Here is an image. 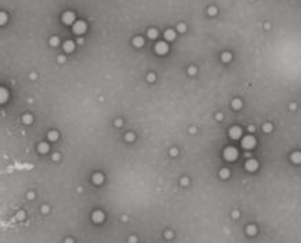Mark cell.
I'll use <instances>...</instances> for the list:
<instances>
[{
    "label": "cell",
    "mask_w": 301,
    "mask_h": 243,
    "mask_svg": "<svg viewBox=\"0 0 301 243\" xmlns=\"http://www.w3.org/2000/svg\"><path fill=\"white\" fill-rule=\"evenodd\" d=\"M134 138H135V134L132 133V132H128V133L126 134V141L131 143V141H134Z\"/></svg>",
    "instance_id": "23"
},
{
    "label": "cell",
    "mask_w": 301,
    "mask_h": 243,
    "mask_svg": "<svg viewBox=\"0 0 301 243\" xmlns=\"http://www.w3.org/2000/svg\"><path fill=\"white\" fill-rule=\"evenodd\" d=\"M217 120H218V121H221V120H222V114H221V113L217 114Z\"/></svg>",
    "instance_id": "42"
},
{
    "label": "cell",
    "mask_w": 301,
    "mask_h": 243,
    "mask_svg": "<svg viewBox=\"0 0 301 243\" xmlns=\"http://www.w3.org/2000/svg\"><path fill=\"white\" fill-rule=\"evenodd\" d=\"M180 182H181V185H183V186H187V185H188V178H181V181H180Z\"/></svg>",
    "instance_id": "32"
},
{
    "label": "cell",
    "mask_w": 301,
    "mask_h": 243,
    "mask_svg": "<svg viewBox=\"0 0 301 243\" xmlns=\"http://www.w3.org/2000/svg\"><path fill=\"white\" fill-rule=\"evenodd\" d=\"M155 52H157V55H165L168 50H169V46H168L166 42H158V44H155Z\"/></svg>",
    "instance_id": "5"
},
{
    "label": "cell",
    "mask_w": 301,
    "mask_h": 243,
    "mask_svg": "<svg viewBox=\"0 0 301 243\" xmlns=\"http://www.w3.org/2000/svg\"><path fill=\"white\" fill-rule=\"evenodd\" d=\"M221 60L223 61V63H229L230 60H232V55H230L229 52H223L221 55Z\"/></svg>",
    "instance_id": "16"
},
{
    "label": "cell",
    "mask_w": 301,
    "mask_h": 243,
    "mask_svg": "<svg viewBox=\"0 0 301 243\" xmlns=\"http://www.w3.org/2000/svg\"><path fill=\"white\" fill-rule=\"evenodd\" d=\"M49 44H50L52 46H57L59 44H60V41H59V38H57V37H52V38L49 39Z\"/></svg>",
    "instance_id": "24"
},
{
    "label": "cell",
    "mask_w": 301,
    "mask_h": 243,
    "mask_svg": "<svg viewBox=\"0 0 301 243\" xmlns=\"http://www.w3.org/2000/svg\"><path fill=\"white\" fill-rule=\"evenodd\" d=\"M241 133H243V130H241V128H238V126H232L229 130V136L232 138H238L240 136H241Z\"/></svg>",
    "instance_id": "6"
},
{
    "label": "cell",
    "mask_w": 301,
    "mask_h": 243,
    "mask_svg": "<svg viewBox=\"0 0 301 243\" xmlns=\"http://www.w3.org/2000/svg\"><path fill=\"white\" fill-rule=\"evenodd\" d=\"M147 35H149V38L154 39V38L158 37V31H157L155 29H149V31H147Z\"/></svg>",
    "instance_id": "20"
},
{
    "label": "cell",
    "mask_w": 301,
    "mask_h": 243,
    "mask_svg": "<svg viewBox=\"0 0 301 243\" xmlns=\"http://www.w3.org/2000/svg\"><path fill=\"white\" fill-rule=\"evenodd\" d=\"M241 145L245 149H251V148H253L256 145V138L253 136H245L243 138V141H241Z\"/></svg>",
    "instance_id": "2"
},
{
    "label": "cell",
    "mask_w": 301,
    "mask_h": 243,
    "mask_svg": "<svg viewBox=\"0 0 301 243\" xmlns=\"http://www.w3.org/2000/svg\"><path fill=\"white\" fill-rule=\"evenodd\" d=\"M42 212H44V213H48V212H49V206L44 205V206H42Z\"/></svg>",
    "instance_id": "34"
},
{
    "label": "cell",
    "mask_w": 301,
    "mask_h": 243,
    "mask_svg": "<svg viewBox=\"0 0 301 243\" xmlns=\"http://www.w3.org/2000/svg\"><path fill=\"white\" fill-rule=\"evenodd\" d=\"M185 30H187V26H185L184 23H179V25H177V31H179V33H185Z\"/></svg>",
    "instance_id": "25"
},
{
    "label": "cell",
    "mask_w": 301,
    "mask_h": 243,
    "mask_svg": "<svg viewBox=\"0 0 301 243\" xmlns=\"http://www.w3.org/2000/svg\"><path fill=\"white\" fill-rule=\"evenodd\" d=\"M74 33L78 34V35H80V34H83L84 31H86V29H87V25H86V22L83 21H79V22H75L74 23Z\"/></svg>",
    "instance_id": "3"
},
{
    "label": "cell",
    "mask_w": 301,
    "mask_h": 243,
    "mask_svg": "<svg viewBox=\"0 0 301 243\" xmlns=\"http://www.w3.org/2000/svg\"><path fill=\"white\" fill-rule=\"evenodd\" d=\"M188 73H189L191 76L195 75V73H196V68H195V67H189V68H188Z\"/></svg>",
    "instance_id": "30"
},
{
    "label": "cell",
    "mask_w": 301,
    "mask_h": 243,
    "mask_svg": "<svg viewBox=\"0 0 301 243\" xmlns=\"http://www.w3.org/2000/svg\"><path fill=\"white\" fill-rule=\"evenodd\" d=\"M217 7H210L209 8V15H211V17H214V15H217Z\"/></svg>",
    "instance_id": "27"
},
{
    "label": "cell",
    "mask_w": 301,
    "mask_h": 243,
    "mask_svg": "<svg viewBox=\"0 0 301 243\" xmlns=\"http://www.w3.org/2000/svg\"><path fill=\"white\" fill-rule=\"evenodd\" d=\"M238 156V151L234 147H228L225 148V151H223V158H225L226 160H236Z\"/></svg>",
    "instance_id": "1"
},
{
    "label": "cell",
    "mask_w": 301,
    "mask_h": 243,
    "mask_svg": "<svg viewBox=\"0 0 301 243\" xmlns=\"http://www.w3.org/2000/svg\"><path fill=\"white\" fill-rule=\"evenodd\" d=\"M147 80H149V82H154V80H155V75H154V73H149V75H147Z\"/></svg>",
    "instance_id": "31"
},
{
    "label": "cell",
    "mask_w": 301,
    "mask_h": 243,
    "mask_svg": "<svg viewBox=\"0 0 301 243\" xmlns=\"http://www.w3.org/2000/svg\"><path fill=\"white\" fill-rule=\"evenodd\" d=\"M91 219L94 223H102L105 219V215L101 212V210H96V212H93L91 215Z\"/></svg>",
    "instance_id": "8"
},
{
    "label": "cell",
    "mask_w": 301,
    "mask_h": 243,
    "mask_svg": "<svg viewBox=\"0 0 301 243\" xmlns=\"http://www.w3.org/2000/svg\"><path fill=\"white\" fill-rule=\"evenodd\" d=\"M233 217H234V219H237V217H238V212H237V210H234V212H233Z\"/></svg>",
    "instance_id": "41"
},
{
    "label": "cell",
    "mask_w": 301,
    "mask_h": 243,
    "mask_svg": "<svg viewBox=\"0 0 301 243\" xmlns=\"http://www.w3.org/2000/svg\"><path fill=\"white\" fill-rule=\"evenodd\" d=\"M48 138H49L50 141H56L59 138V133L56 132V130H50L49 133H48Z\"/></svg>",
    "instance_id": "17"
},
{
    "label": "cell",
    "mask_w": 301,
    "mask_h": 243,
    "mask_svg": "<svg viewBox=\"0 0 301 243\" xmlns=\"http://www.w3.org/2000/svg\"><path fill=\"white\" fill-rule=\"evenodd\" d=\"M48 151H49V145H48L46 143H40V145H38V152L46 154Z\"/></svg>",
    "instance_id": "13"
},
{
    "label": "cell",
    "mask_w": 301,
    "mask_h": 243,
    "mask_svg": "<svg viewBox=\"0 0 301 243\" xmlns=\"http://www.w3.org/2000/svg\"><path fill=\"white\" fill-rule=\"evenodd\" d=\"M93 182L96 185H100V183H102V181H104V177H102V174H100V172H97V174H94L93 175Z\"/></svg>",
    "instance_id": "12"
},
{
    "label": "cell",
    "mask_w": 301,
    "mask_h": 243,
    "mask_svg": "<svg viewBox=\"0 0 301 243\" xmlns=\"http://www.w3.org/2000/svg\"><path fill=\"white\" fill-rule=\"evenodd\" d=\"M232 106H233L234 110H240L241 109V106H243V102L240 101L238 98H236V99H233V102H232Z\"/></svg>",
    "instance_id": "15"
},
{
    "label": "cell",
    "mask_w": 301,
    "mask_h": 243,
    "mask_svg": "<svg viewBox=\"0 0 301 243\" xmlns=\"http://www.w3.org/2000/svg\"><path fill=\"white\" fill-rule=\"evenodd\" d=\"M258 167H259V163L255 159H249L245 163V168H247L248 171H255V170H258Z\"/></svg>",
    "instance_id": "7"
},
{
    "label": "cell",
    "mask_w": 301,
    "mask_h": 243,
    "mask_svg": "<svg viewBox=\"0 0 301 243\" xmlns=\"http://www.w3.org/2000/svg\"><path fill=\"white\" fill-rule=\"evenodd\" d=\"M165 38H166L168 41H173V39L176 38V33L172 29H168L166 31H165Z\"/></svg>",
    "instance_id": "11"
},
{
    "label": "cell",
    "mask_w": 301,
    "mask_h": 243,
    "mask_svg": "<svg viewBox=\"0 0 301 243\" xmlns=\"http://www.w3.org/2000/svg\"><path fill=\"white\" fill-rule=\"evenodd\" d=\"M0 94H1V99H0V102L4 103V102L8 99V92H7V90H6L4 87H1L0 88Z\"/></svg>",
    "instance_id": "14"
},
{
    "label": "cell",
    "mask_w": 301,
    "mask_h": 243,
    "mask_svg": "<svg viewBox=\"0 0 301 243\" xmlns=\"http://www.w3.org/2000/svg\"><path fill=\"white\" fill-rule=\"evenodd\" d=\"M289 107H290V109H292V110H296V107H297V105H296V103H292V105H290V106H289Z\"/></svg>",
    "instance_id": "40"
},
{
    "label": "cell",
    "mask_w": 301,
    "mask_h": 243,
    "mask_svg": "<svg viewBox=\"0 0 301 243\" xmlns=\"http://www.w3.org/2000/svg\"><path fill=\"white\" fill-rule=\"evenodd\" d=\"M114 125H116V126H121L123 125V121H121V120H116V121H114Z\"/></svg>",
    "instance_id": "35"
},
{
    "label": "cell",
    "mask_w": 301,
    "mask_h": 243,
    "mask_svg": "<svg viewBox=\"0 0 301 243\" xmlns=\"http://www.w3.org/2000/svg\"><path fill=\"white\" fill-rule=\"evenodd\" d=\"M60 159V155H59V154H54L53 155V160H59Z\"/></svg>",
    "instance_id": "39"
},
{
    "label": "cell",
    "mask_w": 301,
    "mask_h": 243,
    "mask_svg": "<svg viewBox=\"0 0 301 243\" xmlns=\"http://www.w3.org/2000/svg\"><path fill=\"white\" fill-rule=\"evenodd\" d=\"M22 120H23V124H26V125H27V124H31V122H33V117H31L30 114H25Z\"/></svg>",
    "instance_id": "21"
},
{
    "label": "cell",
    "mask_w": 301,
    "mask_h": 243,
    "mask_svg": "<svg viewBox=\"0 0 301 243\" xmlns=\"http://www.w3.org/2000/svg\"><path fill=\"white\" fill-rule=\"evenodd\" d=\"M170 155H172V156H176V155H177V149H176V148H172V149H170Z\"/></svg>",
    "instance_id": "36"
},
{
    "label": "cell",
    "mask_w": 301,
    "mask_h": 243,
    "mask_svg": "<svg viewBox=\"0 0 301 243\" xmlns=\"http://www.w3.org/2000/svg\"><path fill=\"white\" fill-rule=\"evenodd\" d=\"M6 21H7V15H6L4 12H1V14H0V23H1V25H4Z\"/></svg>",
    "instance_id": "28"
},
{
    "label": "cell",
    "mask_w": 301,
    "mask_h": 243,
    "mask_svg": "<svg viewBox=\"0 0 301 243\" xmlns=\"http://www.w3.org/2000/svg\"><path fill=\"white\" fill-rule=\"evenodd\" d=\"M166 238H172V232H166Z\"/></svg>",
    "instance_id": "45"
},
{
    "label": "cell",
    "mask_w": 301,
    "mask_h": 243,
    "mask_svg": "<svg viewBox=\"0 0 301 243\" xmlns=\"http://www.w3.org/2000/svg\"><path fill=\"white\" fill-rule=\"evenodd\" d=\"M63 23L64 25H72L74 22H75V14L72 12V11H67V12L63 14Z\"/></svg>",
    "instance_id": "4"
},
{
    "label": "cell",
    "mask_w": 301,
    "mask_h": 243,
    "mask_svg": "<svg viewBox=\"0 0 301 243\" xmlns=\"http://www.w3.org/2000/svg\"><path fill=\"white\" fill-rule=\"evenodd\" d=\"M271 129H272V125H271V124H264V125H263V130L266 132V133L271 132Z\"/></svg>",
    "instance_id": "26"
},
{
    "label": "cell",
    "mask_w": 301,
    "mask_h": 243,
    "mask_svg": "<svg viewBox=\"0 0 301 243\" xmlns=\"http://www.w3.org/2000/svg\"><path fill=\"white\" fill-rule=\"evenodd\" d=\"M248 130H249L251 133H252V132H255V126H253V125H249V128H248Z\"/></svg>",
    "instance_id": "38"
},
{
    "label": "cell",
    "mask_w": 301,
    "mask_h": 243,
    "mask_svg": "<svg viewBox=\"0 0 301 243\" xmlns=\"http://www.w3.org/2000/svg\"><path fill=\"white\" fill-rule=\"evenodd\" d=\"M143 44H144V41H143L142 37H135L134 38V45L136 46V48H140V46H143Z\"/></svg>",
    "instance_id": "18"
},
{
    "label": "cell",
    "mask_w": 301,
    "mask_h": 243,
    "mask_svg": "<svg viewBox=\"0 0 301 243\" xmlns=\"http://www.w3.org/2000/svg\"><path fill=\"white\" fill-rule=\"evenodd\" d=\"M17 219H18V220H23V219H25V212H22V210H21V212H18V213H17Z\"/></svg>",
    "instance_id": "29"
},
{
    "label": "cell",
    "mask_w": 301,
    "mask_h": 243,
    "mask_svg": "<svg viewBox=\"0 0 301 243\" xmlns=\"http://www.w3.org/2000/svg\"><path fill=\"white\" fill-rule=\"evenodd\" d=\"M189 132H191V133H195V132H196V129H195V128H191V129H189Z\"/></svg>",
    "instance_id": "44"
},
{
    "label": "cell",
    "mask_w": 301,
    "mask_h": 243,
    "mask_svg": "<svg viewBox=\"0 0 301 243\" xmlns=\"http://www.w3.org/2000/svg\"><path fill=\"white\" fill-rule=\"evenodd\" d=\"M256 231H258V228H256L255 226H248L247 227V234L248 235H255Z\"/></svg>",
    "instance_id": "22"
},
{
    "label": "cell",
    "mask_w": 301,
    "mask_h": 243,
    "mask_svg": "<svg viewBox=\"0 0 301 243\" xmlns=\"http://www.w3.org/2000/svg\"><path fill=\"white\" fill-rule=\"evenodd\" d=\"M230 175V171L228 170V168H222L221 171H219V177H221L222 179H226V178H229Z\"/></svg>",
    "instance_id": "19"
},
{
    "label": "cell",
    "mask_w": 301,
    "mask_h": 243,
    "mask_svg": "<svg viewBox=\"0 0 301 243\" xmlns=\"http://www.w3.org/2000/svg\"><path fill=\"white\" fill-rule=\"evenodd\" d=\"M290 159H292V162L293 163H296V164H298V163H301V152H293L292 154V156H290Z\"/></svg>",
    "instance_id": "10"
},
{
    "label": "cell",
    "mask_w": 301,
    "mask_h": 243,
    "mask_svg": "<svg viewBox=\"0 0 301 243\" xmlns=\"http://www.w3.org/2000/svg\"><path fill=\"white\" fill-rule=\"evenodd\" d=\"M27 198L33 200V198H34V193H31V192H30V193H27Z\"/></svg>",
    "instance_id": "37"
},
{
    "label": "cell",
    "mask_w": 301,
    "mask_h": 243,
    "mask_svg": "<svg viewBox=\"0 0 301 243\" xmlns=\"http://www.w3.org/2000/svg\"><path fill=\"white\" fill-rule=\"evenodd\" d=\"M57 61H59V63H64V61H66V57H64V56H59Z\"/></svg>",
    "instance_id": "33"
},
{
    "label": "cell",
    "mask_w": 301,
    "mask_h": 243,
    "mask_svg": "<svg viewBox=\"0 0 301 243\" xmlns=\"http://www.w3.org/2000/svg\"><path fill=\"white\" fill-rule=\"evenodd\" d=\"M135 240H136V238H135V236H131V238H130V242H135Z\"/></svg>",
    "instance_id": "43"
},
{
    "label": "cell",
    "mask_w": 301,
    "mask_h": 243,
    "mask_svg": "<svg viewBox=\"0 0 301 243\" xmlns=\"http://www.w3.org/2000/svg\"><path fill=\"white\" fill-rule=\"evenodd\" d=\"M63 48H64V50L67 52V53H71V52H74V49H75V42L74 41H66L63 44Z\"/></svg>",
    "instance_id": "9"
}]
</instances>
